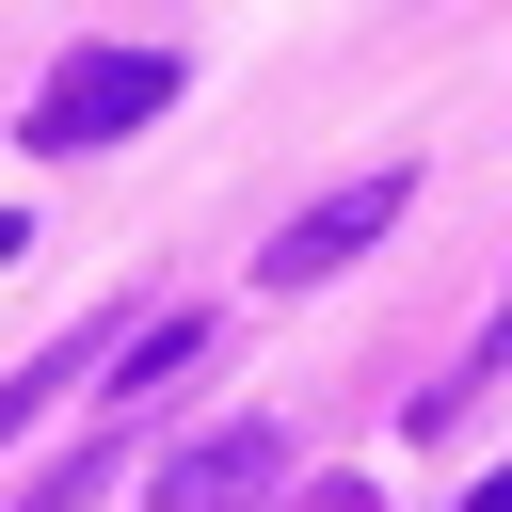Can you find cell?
Masks as SVG:
<instances>
[{
    "instance_id": "cell-1",
    "label": "cell",
    "mask_w": 512,
    "mask_h": 512,
    "mask_svg": "<svg viewBox=\"0 0 512 512\" xmlns=\"http://www.w3.org/2000/svg\"><path fill=\"white\" fill-rule=\"evenodd\" d=\"M160 112H176V48H64L32 80V160H96V144H128Z\"/></svg>"
},
{
    "instance_id": "cell-2",
    "label": "cell",
    "mask_w": 512,
    "mask_h": 512,
    "mask_svg": "<svg viewBox=\"0 0 512 512\" xmlns=\"http://www.w3.org/2000/svg\"><path fill=\"white\" fill-rule=\"evenodd\" d=\"M400 208H416V176H400V160H384V176H336L320 208H288V224H272L256 288H320V272H352V256H368V240H384Z\"/></svg>"
},
{
    "instance_id": "cell-3",
    "label": "cell",
    "mask_w": 512,
    "mask_h": 512,
    "mask_svg": "<svg viewBox=\"0 0 512 512\" xmlns=\"http://www.w3.org/2000/svg\"><path fill=\"white\" fill-rule=\"evenodd\" d=\"M272 496H288V432L272 416H224V432L160 448V480H144V512H272Z\"/></svg>"
},
{
    "instance_id": "cell-4",
    "label": "cell",
    "mask_w": 512,
    "mask_h": 512,
    "mask_svg": "<svg viewBox=\"0 0 512 512\" xmlns=\"http://www.w3.org/2000/svg\"><path fill=\"white\" fill-rule=\"evenodd\" d=\"M80 368H96V336H48V352H32L16 384H0V432H32V416H48L64 384H80Z\"/></svg>"
},
{
    "instance_id": "cell-5",
    "label": "cell",
    "mask_w": 512,
    "mask_h": 512,
    "mask_svg": "<svg viewBox=\"0 0 512 512\" xmlns=\"http://www.w3.org/2000/svg\"><path fill=\"white\" fill-rule=\"evenodd\" d=\"M464 512H512V464H496V480H480V496H464Z\"/></svg>"
}]
</instances>
